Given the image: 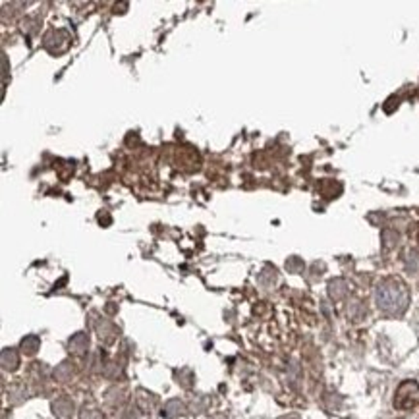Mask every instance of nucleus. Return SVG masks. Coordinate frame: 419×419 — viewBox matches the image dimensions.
<instances>
[{
  "instance_id": "1",
  "label": "nucleus",
  "mask_w": 419,
  "mask_h": 419,
  "mask_svg": "<svg viewBox=\"0 0 419 419\" xmlns=\"http://www.w3.org/2000/svg\"><path fill=\"white\" fill-rule=\"evenodd\" d=\"M419 402V387L415 383H404L396 393V406L402 410L413 408Z\"/></svg>"
}]
</instances>
